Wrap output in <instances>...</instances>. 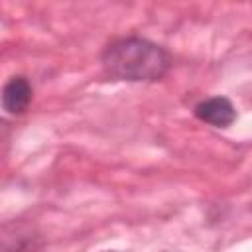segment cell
I'll return each mask as SVG.
<instances>
[{
  "label": "cell",
  "mask_w": 252,
  "mask_h": 252,
  "mask_svg": "<svg viewBox=\"0 0 252 252\" xmlns=\"http://www.w3.org/2000/svg\"><path fill=\"white\" fill-rule=\"evenodd\" d=\"M102 65L110 77L120 81H156L165 75L169 57L148 39L126 37L104 49Z\"/></svg>",
  "instance_id": "obj_1"
},
{
  "label": "cell",
  "mask_w": 252,
  "mask_h": 252,
  "mask_svg": "<svg viewBox=\"0 0 252 252\" xmlns=\"http://www.w3.org/2000/svg\"><path fill=\"white\" fill-rule=\"evenodd\" d=\"M195 116L215 128H226L236 120V110L226 96H211L195 106Z\"/></svg>",
  "instance_id": "obj_2"
},
{
  "label": "cell",
  "mask_w": 252,
  "mask_h": 252,
  "mask_svg": "<svg viewBox=\"0 0 252 252\" xmlns=\"http://www.w3.org/2000/svg\"><path fill=\"white\" fill-rule=\"evenodd\" d=\"M32 100V87L24 77H12L2 91V108L8 114H22Z\"/></svg>",
  "instance_id": "obj_3"
}]
</instances>
